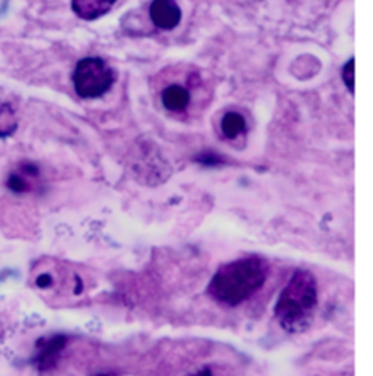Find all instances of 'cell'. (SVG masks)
I'll list each match as a JSON object with an SVG mask.
<instances>
[{"label": "cell", "instance_id": "cell-1", "mask_svg": "<svg viewBox=\"0 0 373 376\" xmlns=\"http://www.w3.org/2000/svg\"><path fill=\"white\" fill-rule=\"evenodd\" d=\"M269 276V267L260 257L238 258L222 266L209 283V293L220 304L236 306L254 295Z\"/></svg>", "mask_w": 373, "mask_h": 376}, {"label": "cell", "instance_id": "cell-2", "mask_svg": "<svg viewBox=\"0 0 373 376\" xmlns=\"http://www.w3.org/2000/svg\"><path fill=\"white\" fill-rule=\"evenodd\" d=\"M318 305V284L308 270H296L278 296L274 314L287 333H300L311 326Z\"/></svg>", "mask_w": 373, "mask_h": 376}, {"label": "cell", "instance_id": "cell-3", "mask_svg": "<svg viewBox=\"0 0 373 376\" xmlns=\"http://www.w3.org/2000/svg\"><path fill=\"white\" fill-rule=\"evenodd\" d=\"M73 82L79 97L98 98L113 86L114 72L102 59L86 57L77 63Z\"/></svg>", "mask_w": 373, "mask_h": 376}, {"label": "cell", "instance_id": "cell-4", "mask_svg": "<svg viewBox=\"0 0 373 376\" xmlns=\"http://www.w3.org/2000/svg\"><path fill=\"white\" fill-rule=\"evenodd\" d=\"M181 9L175 0H153L151 6V18L157 28L171 31L181 21Z\"/></svg>", "mask_w": 373, "mask_h": 376}, {"label": "cell", "instance_id": "cell-5", "mask_svg": "<svg viewBox=\"0 0 373 376\" xmlns=\"http://www.w3.org/2000/svg\"><path fill=\"white\" fill-rule=\"evenodd\" d=\"M117 0H72V9L84 21H95L108 14Z\"/></svg>", "mask_w": 373, "mask_h": 376}, {"label": "cell", "instance_id": "cell-6", "mask_svg": "<svg viewBox=\"0 0 373 376\" xmlns=\"http://www.w3.org/2000/svg\"><path fill=\"white\" fill-rule=\"evenodd\" d=\"M66 346V339L63 335L51 337L43 344H39V352L37 355V363L41 369H50L57 363L61 350Z\"/></svg>", "mask_w": 373, "mask_h": 376}, {"label": "cell", "instance_id": "cell-7", "mask_svg": "<svg viewBox=\"0 0 373 376\" xmlns=\"http://www.w3.org/2000/svg\"><path fill=\"white\" fill-rule=\"evenodd\" d=\"M162 103L171 112H182L190 103V92L184 86L171 85L162 92Z\"/></svg>", "mask_w": 373, "mask_h": 376}, {"label": "cell", "instance_id": "cell-8", "mask_svg": "<svg viewBox=\"0 0 373 376\" xmlns=\"http://www.w3.org/2000/svg\"><path fill=\"white\" fill-rule=\"evenodd\" d=\"M38 177V168L32 164L21 165L17 172H12L8 179V187L15 192H25L31 188V181Z\"/></svg>", "mask_w": 373, "mask_h": 376}, {"label": "cell", "instance_id": "cell-9", "mask_svg": "<svg viewBox=\"0 0 373 376\" xmlns=\"http://www.w3.org/2000/svg\"><path fill=\"white\" fill-rule=\"evenodd\" d=\"M18 117L10 103H0V139L9 137L17 132Z\"/></svg>", "mask_w": 373, "mask_h": 376}, {"label": "cell", "instance_id": "cell-10", "mask_svg": "<svg viewBox=\"0 0 373 376\" xmlns=\"http://www.w3.org/2000/svg\"><path fill=\"white\" fill-rule=\"evenodd\" d=\"M245 119L238 112L224 114L222 120V132L228 139H235L245 132Z\"/></svg>", "mask_w": 373, "mask_h": 376}, {"label": "cell", "instance_id": "cell-11", "mask_svg": "<svg viewBox=\"0 0 373 376\" xmlns=\"http://www.w3.org/2000/svg\"><path fill=\"white\" fill-rule=\"evenodd\" d=\"M343 81L347 86V89L353 94L354 92V59H352L347 64L344 66L343 70Z\"/></svg>", "mask_w": 373, "mask_h": 376}, {"label": "cell", "instance_id": "cell-12", "mask_svg": "<svg viewBox=\"0 0 373 376\" xmlns=\"http://www.w3.org/2000/svg\"><path fill=\"white\" fill-rule=\"evenodd\" d=\"M193 376H213V373H211V370L210 369H203V370H200V372H197L195 375H193Z\"/></svg>", "mask_w": 373, "mask_h": 376}, {"label": "cell", "instance_id": "cell-13", "mask_svg": "<svg viewBox=\"0 0 373 376\" xmlns=\"http://www.w3.org/2000/svg\"><path fill=\"white\" fill-rule=\"evenodd\" d=\"M97 376H110V375H97Z\"/></svg>", "mask_w": 373, "mask_h": 376}]
</instances>
